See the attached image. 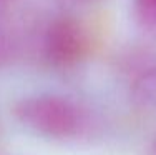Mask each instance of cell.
Listing matches in <instances>:
<instances>
[{
  "label": "cell",
  "instance_id": "5",
  "mask_svg": "<svg viewBox=\"0 0 156 155\" xmlns=\"http://www.w3.org/2000/svg\"><path fill=\"white\" fill-rule=\"evenodd\" d=\"M150 155H156V138H154V142L151 143V149H150Z\"/></svg>",
  "mask_w": 156,
  "mask_h": 155
},
{
  "label": "cell",
  "instance_id": "1",
  "mask_svg": "<svg viewBox=\"0 0 156 155\" xmlns=\"http://www.w3.org/2000/svg\"><path fill=\"white\" fill-rule=\"evenodd\" d=\"M17 120L33 134L51 140H70L83 134L88 115L76 102L58 94H37L13 107Z\"/></svg>",
  "mask_w": 156,
  "mask_h": 155
},
{
  "label": "cell",
  "instance_id": "4",
  "mask_svg": "<svg viewBox=\"0 0 156 155\" xmlns=\"http://www.w3.org/2000/svg\"><path fill=\"white\" fill-rule=\"evenodd\" d=\"M10 57V45L9 40L5 39V35L0 32V65H3Z\"/></svg>",
  "mask_w": 156,
  "mask_h": 155
},
{
  "label": "cell",
  "instance_id": "3",
  "mask_svg": "<svg viewBox=\"0 0 156 155\" xmlns=\"http://www.w3.org/2000/svg\"><path fill=\"white\" fill-rule=\"evenodd\" d=\"M136 17L148 27H156V0H133Z\"/></svg>",
  "mask_w": 156,
  "mask_h": 155
},
{
  "label": "cell",
  "instance_id": "2",
  "mask_svg": "<svg viewBox=\"0 0 156 155\" xmlns=\"http://www.w3.org/2000/svg\"><path fill=\"white\" fill-rule=\"evenodd\" d=\"M45 57L55 67H72L87 54V34L73 17H58L48 25L43 40Z\"/></svg>",
  "mask_w": 156,
  "mask_h": 155
},
{
  "label": "cell",
  "instance_id": "6",
  "mask_svg": "<svg viewBox=\"0 0 156 155\" xmlns=\"http://www.w3.org/2000/svg\"><path fill=\"white\" fill-rule=\"evenodd\" d=\"M81 2H93V0H81Z\"/></svg>",
  "mask_w": 156,
  "mask_h": 155
}]
</instances>
